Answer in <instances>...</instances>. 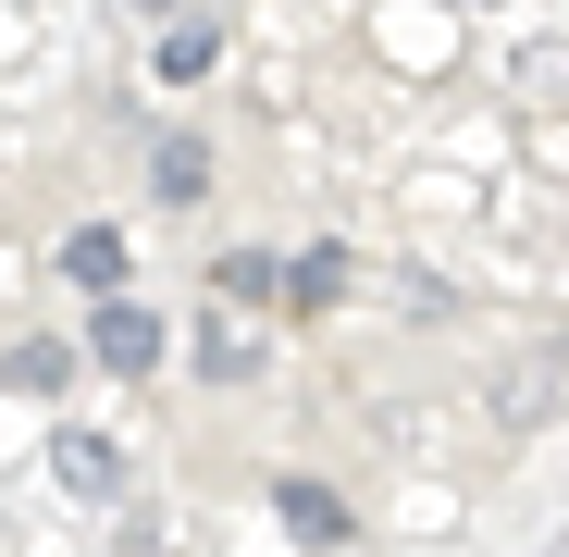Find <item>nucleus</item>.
Returning a JSON list of instances; mask_svg holds the SVG:
<instances>
[{"label": "nucleus", "instance_id": "nucleus-1", "mask_svg": "<svg viewBox=\"0 0 569 557\" xmlns=\"http://www.w3.org/2000/svg\"><path fill=\"white\" fill-rule=\"evenodd\" d=\"M87 347H100L112 371H149V359H161V310H149V298H100V322H87Z\"/></svg>", "mask_w": 569, "mask_h": 557}, {"label": "nucleus", "instance_id": "nucleus-2", "mask_svg": "<svg viewBox=\"0 0 569 557\" xmlns=\"http://www.w3.org/2000/svg\"><path fill=\"white\" fill-rule=\"evenodd\" d=\"M50 471H62V496H112V484H124V446H112V434H62Z\"/></svg>", "mask_w": 569, "mask_h": 557}, {"label": "nucleus", "instance_id": "nucleus-3", "mask_svg": "<svg viewBox=\"0 0 569 557\" xmlns=\"http://www.w3.org/2000/svg\"><path fill=\"white\" fill-rule=\"evenodd\" d=\"M272 508H284V533H298V545H347V508H335V484H272Z\"/></svg>", "mask_w": 569, "mask_h": 557}, {"label": "nucleus", "instance_id": "nucleus-4", "mask_svg": "<svg viewBox=\"0 0 569 557\" xmlns=\"http://www.w3.org/2000/svg\"><path fill=\"white\" fill-rule=\"evenodd\" d=\"M149 186H161V199H199V186H211V149H199V137H161Z\"/></svg>", "mask_w": 569, "mask_h": 557}, {"label": "nucleus", "instance_id": "nucleus-5", "mask_svg": "<svg viewBox=\"0 0 569 557\" xmlns=\"http://www.w3.org/2000/svg\"><path fill=\"white\" fill-rule=\"evenodd\" d=\"M199 371H211V385H248V371H260V347H248L236 322H199Z\"/></svg>", "mask_w": 569, "mask_h": 557}, {"label": "nucleus", "instance_id": "nucleus-6", "mask_svg": "<svg viewBox=\"0 0 569 557\" xmlns=\"http://www.w3.org/2000/svg\"><path fill=\"white\" fill-rule=\"evenodd\" d=\"M62 272H74V286H124V236H100V223H87V236L62 248Z\"/></svg>", "mask_w": 569, "mask_h": 557}, {"label": "nucleus", "instance_id": "nucleus-7", "mask_svg": "<svg viewBox=\"0 0 569 557\" xmlns=\"http://www.w3.org/2000/svg\"><path fill=\"white\" fill-rule=\"evenodd\" d=\"M149 62H161V87H186V74H211V26H161V50H149Z\"/></svg>", "mask_w": 569, "mask_h": 557}, {"label": "nucleus", "instance_id": "nucleus-8", "mask_svg": "<svg viewBox=\"0 0 569 557\" xmlns=\"http://www.w3.org/2000/svg\"><path fill=\"white\" fill-rule=\"evenodd\" d=\"M0 385H62V347H50V335H26L13 359H0Z\"/></svg>", "mask_w": 569, "mask_h": 557}, {"label": "nucleus", "instance_id": "nucleus-9", "mask_svg": "<svg viewBox=\"0 0 569 557\" xmlns=\"http://www.w3.org/2000/svg\"><path fill=\"white\" fill-rule=\"evenodd\" d=\"M284 286H298V310H322V298H335V286H347V260H335V248H310V260H298V272H284Z\"/></svg>", "mask_w": 569, "mask_h": 557}, {"label": "nucleus", "instance_id": "nucleus-10", "mask_svg": "<svg viewBox=\"0 0 569 557\" xmlns=\"http://www.w3.org/2000/svg\"><path fill=\"white\" fill-rule=\"evenodd\" d=\"M223 298H236V310H260V298H272V260H260V248H236V260H223Z\"/></svg>", "mask_w": 569, "mask_h": 557}, {"label": "nucleus", "instance_id": "nucleus-11", "mask_svg": "<svg viewBox=\"0 0 569 557\" xmlns=\"http://www.w3.org/2000/svg\"><path fill=\"white\" fill-rule=\"evenodd\" d=\"M137 13H161V26H173V0H137Z\"/></svg>", "mask_w": 569, "mask_h": 557}]
</instances>
